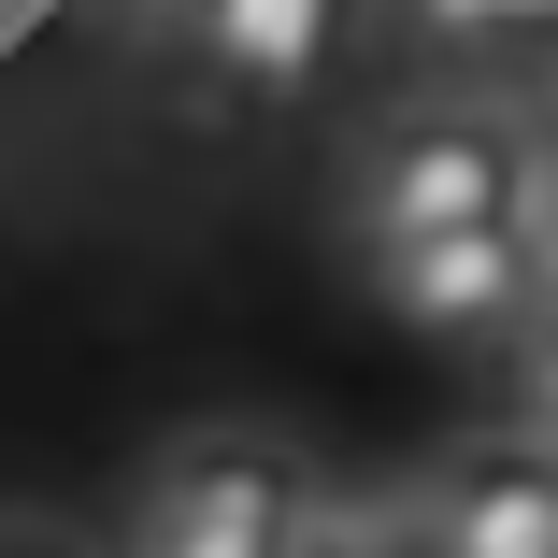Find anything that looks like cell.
<instances>
[{
    "instance_id": "1",
    "label": "cell",
    "mask_w": 558,
    "mask_h": 558,
    "mask_svg": "<svg viewBox=\"0 0 558 558\" xmlns=\"http://www.w3.org/2000/svg\"><path fill=\"white\" fill-rule=\"evenodd\" d=\"M544 158L530 130L473 116V100H429V116H387L359 158V244H415V230H487V215H530Z\"/></svg>"
},
{
    "instance_id": "2",
    "label": "cell",
    "mask_w": 558,
    "mask_h": 558,
    "mask_svg": "<svg viewBox=\"0 0 558 558\" xmlns=\"http://www.w3.org/2000/svg\"><path fill=\"white\" fill-rule=\"evenodd\" d=\"M301 459L287 444H258V429H201V444H172V459L144 473V501H130V558H272L287 530H301Z\"/></svg>"
},
{
    "instance_id": "3",
    "label": "cell",
    "mask_w": 558,
    "mask_h": 558,
    "mask_svg": "<svg viewBox=\"0 0 558 558\" xmlns=\"http://www.w3.org/2000/svg\"><path fill=\"white\" fill-rule=\"evenodd\" d=\"M544 230L530 215H487V230H415V244H373V301L429 344H487V329H530L544 315Z\"/></svg>"
},
{
    "instance_id": "4",
    "label": "cell",
    "mask_w": 558,
    "mask_h": 558,
    "mask_svg": "<svg viewBox=\"0 0 558 558\" xmlns=\"http://www.w3.org/2000/svg\"><path fill=\"white\" fill-rule=\"evenodd\" d=\"M429 530L459 544V558H558V444H473V459H444L429 487Z\"/></svg>"
},
{
    "instance_id": "5",
    "label": "cell",
    "mask_w": 558,
    "mask_h": 558,
    "mask_svg": "<svg viewBox=\"0 0 558 558\" xmlns=\"http://www.w3.org/2000/svg\"><path fill=\"white\" fill-rule=\"evenodd\" d=\"M186 58L230 100H301V86H329V58H344V0H201Z\"/></svg>"
},
{
    "instance_id": "6",
    "label": "cell",
    "mask_w": 558,
    "mask_h": 558,
    "mask_svg": "<svg viewBox=\"0 0 558 558\" xmlns=\"http://www.w3.org/2000/svg\"><path fill=\"white\" fill-rule=\"evenodd\" d=\"M401 29L444 44V58L459 44H530V0H401Z\"/></svg>"
},
{
    "instance_id": "7",
    "label": "cell",
    "mask_w": 558,
    "mask_h": 558,
    "mask_svg": "<svg viewBox=\"0 0 558 558\" xmlns=\"http://www.w3.org/2000/svg\"><path fill=\"white\" fill-rule=\"evenodd\" d=\"M515 415H530V444H558V287H544V315L515 329Z\"/></svg>"
},
{
    "instance_id": "8",
    "label": "cell",
    "mask_w": 558,
    "mask_h": 558,
    "mask_svg": "<svg viewBox=\"0 0 558 558\" xmlns=\"http://www.w3.org/2000/svg\"><path fill=\"white\" fill-rule=\"evenodd\" d=\"M344 558H459V544L429 530V501H359L344 515Z\"/></svg>"
},
{
    "instance_id": "9",
    "label": "cell",
    "mask_w": 558,
    "mask_h": 558,
    "mask_svg": "<svg viewBox=\"0 0 558 558\" xmlns=\"http://www.w3.org/2000/svg\"><path fill=\"white\" fill-rule=\"evenodd\" d=\"M272 558H344V501H301V530H287Z\"/></svg>"
},
{
    "instance_id": "10",
    "label": "cell",
    "mask_w": 558,
    "mask_h": 558,
    "mask_svg": "<svg viewBox=\"0 0 558 558\" xmlns=\"http://www.w3.org/2000/svg\"><path fill=\"white\" fill-rule=\"evenodd\" d=\"M0 558H72L58 530H15V515H0Z\"/></svg>"
},
{
    "instance_id": "11",
    "label": "cell",
    "mask_w": 558,
    "mask_h": 558,
    "mask_svg": "<svg viewBox=\"0 0 558 558\" xmlns=\"http://www.w3.org/2000/svg\"><path fill=\"white\" fill-rule=\"evenodd\" d=\"M530 230H544V272H558V172L530 186Z\"/></svg>"
},
{
    "instance_id": "12",
    "label": "cell",
    "mask_w": 558,
    "mask_h": 558,
    "mask_svg": "<svg viewBox=\"0 0 558 558\" xmlns=\"http://www.w3.org/2000/svg\"><path fill=\"white\" fill-rule=\"evenodd\" d=\"M130 15H144V29H186V15H201V0H130Z\"/></svg>"
},
{
    "instance_id": "13",
    "label": "cell",
    "mask_w": 558,
    "mask_h": 558,
    "mask_svg": "<svg viewBox=\"0 0 558 558\" xmlns=\"http://www.w3.org/2000/svg\"><path fill=\"white\" fill-rule=\"evenodd\" d=\"M544 144H558V100H544Z\"/></svg>"
}]
</instances>
